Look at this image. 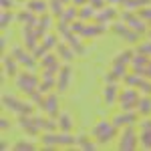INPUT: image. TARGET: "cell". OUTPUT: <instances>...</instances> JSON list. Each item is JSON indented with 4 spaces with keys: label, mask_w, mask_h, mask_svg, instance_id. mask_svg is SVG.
I'll use <instances>...</instances> for the list:
<instances>
[{
    "label": "cell",
    "mask_w": 151,
    "mask_h": 151,
    "mask_svg": "<svg viewBox=\"0 0 151 151\" xmlns=\"http://www.w3.org/2000/svg\"><path fill=\"white\" fill-rule=\"evenodd\" d=\"M40 35H38V30H36V24H22V42L26 48H30V50H35L38 45H40Z\"/></svg>",
    "instance_id": "obj_10"
},
{
    "label": "cell",
    "mask_w": 151,
    "mask_h": 151,
    "mask_svg": "<svg viewBox=\"0 0 151 151\" xmlns=\"http://www.w3.org/2000/svg\"><path fill=\"white\" fill-rule=\"evenodd\" d=\"M81 38H83L81 35H77V32H73V30H70V32H67V35L63 36V40H65V42H69L77 55H85V52H87V48H85V45H83Z\"/></svg>",
    "instance_id": "obj_19"
},
{
    "label": "cell",
    "mask_w": 151,
    "mask_h": 151,
    "mask_svg": "<svg viewBox=\"0 0 151 151\" xmlns=\"http://www.w3.org/2000/svg\"><path fill=\"white\" fill-rule=\"evenodd\" d=\"M14 83H16V89L18 91H22L26 97L30 93H35L38 91V85H40V77L35 75V70H22V73H18L16 77H14Z\"/></svg>",
    "instance_id": "obj_4"
},
{
    "label": "cell",
    "mask_w": 151,
    "mask_h": 151,
    "mask_svg": "<svg viewBox=\"0 0 151 151\" xmlns=\"http://www.w3.org/2000/svg\"><path fill=\"white\" fill-rule=\"evenodd\" d=\"M12 149H14V151H35V149H36V145L32 143V141L20 139V141H16V143L12 145Z\"/></svg>",
    "instance_id": "obj_35"
},
{
    "label": "cell",
    "mask_w": 151,
    "mask_h": 151,
    "mask_svg": "<svg viewBox=\"0 0 151 151\" xmlns=\"http://www.w3.org/2000/svg\"><path fill=\"white\" fill-rule=\"evenodd\" d=\"M149 38H151V28H149Z\"/></svg>",
    "instance_id": "obj_47"
},
{
    "label": "cell",
    "mask_w": 151,
    "mask_h": 151,
    "mask_svg": "<svg viewBox=\"0 0 151 151\" xmlns=\"http://www.w3.org/2000/svg\"><path fill=\"white\" fill-rule=\"evenodd\" d=\"M149 60H151V57H147V55H143V52H137V50H135V55H133V58H131L129 69L133 70V73L143 75L145 69H147V65H149Z\"/></svg>",
    "instance_id": "obj_18"
},
{
    "label": "cell",
    "mask_w": 151,
    "mask_h": 151,
    "mask_svg": "<svg viewBox=\"0 0 151 151\" xmlns=\"http://www.w3.org/2000/svg\"><path fill=\"white\" fill-rule=\"evenodd\" d=\"M65 2L63 0H48V12L52 14V16H57V18H60L63 16V12H65Z\"/></svg>",
    "instance_id": "obj_30"
},
{
    "label": "cell",
    "mask_w": 151,
    "mask_h": 151,
    "mask_svg": "<svg viewBox=\"0 0 151 151\" xmlns=\"http://www.w3.org/2000/svg\"><path fill=\"white\" fill-rule=\"evenodd\" d=\"M16 2H24V0H16Z\"/></svg>",
    "instance_id": "obj_48"
},
{
    "label": "cell",
    "mask_w": 151,
    "mask_h": 151,
    "mask_svg": "<svg viewBox=\"0 0 151 151\" xmlns=\"http://www.w3.org/2000/svg\"><path fill=\"white\" fill-rule=\"evenodd\" d=\"M18 127L22 129L24 133H28L30 137H38V135H42V129H40V125H38V119H36V115L32 113V115H18Z\"/></svg>",
    "instance_id": "obj_9"
},
{
    "label": "cell",
    "mask_w": 151,
    "mask_h": 151,
    "mask_svg": "<svg viewBox=\"0 0 151 151\" xmlns=\"http://www.w3.org/2000/svg\"><path fill=\"white\" fill-rule=\"evenodd\" d=\"M77 8H81V6H85V4H89V0H70Z\"/></svg>",
    "instance_id": "obj_44"
},
{
    "label": "cell",
    "mask_w": 151,
    "mask_h": 151,
    "mask_svg": "<svg viewBox=\"0 0 151 151\" xmlns=\"http://www.w3.org/2000/svg\"><path fill=\"white\" fill-rule=\"evenodd\" d=\"M26 8L30 12H35L36 16H42L48 12V2L47 0H28L26 2Z\"/></svg>",
    "instance_id": "obj_23"
},
{
    "label": "cell",
    "mask_w": 151,
    "mask_h": 151,
    "mask_svg": "<svg viewBox=\"0 0 151 151\" xmlns=\"http://www.w3.org/2000/svg\"><path fill=\"white\" fill-rule=\"evenodd\" d=\"M105 30H107V24L97 22V20H95L93 24L85 22V26H83V30L79 32V35H81L83 38H95V36H101Z\"/></svg>",
    "instance_id": "obj_17"
},
{
    "label": "cell",
    "mask_w": 151,
    "mask_h": 151,
    "mask_svg": "<svg viewBox=\"0 0 151 151\" xmlns=\"http://www.w3.org/2000/svg\"><path fill=\"white\" fill-rule=\"evenodd\" d=\"M121 20L125 24H129L133 30H137L139 35H147L149 32V22L145 18H141L139 12H133V10H129V8H125V10L121 12Z\"/></svg>",
    "instance_id": "obj_8"
},
{
    "label": "cell",
    "mask_w": 151,
    "mask_h": 151,
    "mask_svg": "<svg viewBox=\"0 0 151 151\" xmlns=\"http://www.w3.org/2000/svg\"><path fill=\"white\" fill-rule=\"evenodd\" d=\"M40 42H42V47L47 48V50H52V48L58 47V36L57 35H48V32H47V35L42 36Z\"/></svg>",
    "instance_id": "obj_33"
},
{
    "label": "cell",
    "mask_w": 151,
    "mask_h": 151,
    "mask_svg": "<svg viewBox=\"0 0 151 151\" xmlns=\"http://www.w3.org/2000/svg\"><path fill=\"white\" fill-rule=\"evenodd\" d=\"M40 143L47 149H55V147H73L77 145V137L70 135V131H45L40 135Z\"/></svg>",
    "instance_id": "obj_1"
},
{
    "label": "cell",
    "mask_w": 151,
    "mask_h": 151,
    "mask_svg": "<svg viewBox=\"0 0 151 151\" xmlns=\"http://www.w3.org/2000/svg\"><path fill=\"white\" fill-rule=\"evenodd\" d=\"M89 4H91V6H95L97 10H101V8H105L107 0H89Z\"/></svg>",
    "instance_id": "obj_42"
},
{
    "label": "cell",
    "mask_w": 151,
    "mask_h": 151,
    "mask_svg": "<svg viewBox=\"0 0 151 151\" xmlns=\"http://www.w3.org/2000/svg\"><path fill=\"white\" fill-rule=\"evenodd\" d=\"M137 52H143V55H147L151 57V40H145V42H137V48H135Z\"/></svg>",
    "instance_id": "obj_38"
},
{
    "label": "cell",
    "mask_w": 151,
    "mask_h": 151,
    "mask_svg": "<svg viewBox=\"0 0 151 151\" xmlns=\"http://www.w3.org/2000/svg\"><path fill=\"white\" fill-rule=\"evenodd\" d=\"M70 79H73V69H70V65H63L60 70H58V75H57V91L58 93L69 91Z\"/></svg>",
    "instance_id": "obj_15"
},
{
    "label": "cell",
    "mask_w": 151,
    "mask_h": 151,
    "mask_svg": "<svg viewBox=\"0 0 151 151\" xmlns=\"http://www.w3.org/2000/svg\"><path fill=\"white\" fill-rule=\"evenodd\" d=\"M14 2L16 0H0V6H2V10H12Z\"/></svg>",
    "instance_id": "obj_41"
},
{
    "label": "cell",
    "mask_w": 151,
    "mask_h": 151,
    "mask_svg": "<svg viewBox=\"0 0 151 151\" xmlns=\"http://www.w3.org/2000/svg\"><path fill=\"white\" fill-rule=\"evenodd\" d=\"M91 137H93L99 145H109L113 139H117V127L113 125V121L101 119L97 121L91 129Z\"/></svg>",
    "instance_id": "obj_2"
},
{
    "label": "cell",
    "mask_w": 151,
    "mask_h": 151,
    "mask_svg": "<svg viewBox=\"0 0 151 151\" xmlns=\"http://www.w3.org/2000/svg\"><path fill=\"white\" fill-rule=\"evenodd\" d=\"M139 99H141L139 89H135V87H125V89H121V93H119L117 105H119L123 111H137Z\"/></svg>",
    "instance_id": "obj_6"
},
{
    "label": "cell",
    "mask_w": 151,
    "mask_h": 151,
    "mask_svg": "<svg viewBox=\"0 0 151 151\" xmlns=\"http://www.w3.org/2000/svg\"><path fill=\"white\" fill-rule=\"evenodd\" d=\"M119 93L121 89L117 87V83H105V89H103V101L107 107H113V105L119 101Z\"/></svg>",
    "instance_id": "obj_16"
},
{
    "label": "cell",
    "mask_w": 151,
    "mask_h": 151,
    "mask_svg": "<svg viewBox=\"0 0 151 151\" xmlns=\"http://www.w3.org/2000/svg\"><path fill=\"white\" fill-rule=\"evenodd\" d=\"M113 32H115L117 36H121V38H125L127 42H131V45H137L139 42V38H141V35L137 32V30H133L129 24H125V22H115L113 26Z\"/></svg>",
    "instance_id": "obj_12"
},
{
    "label": "cell",
    "mask_w": 151,
    "mask_h": 151,
    "mask_svg": "<svg viewBox=\"0 0 151 151\" xmlns=\"http://www.w3.org/2000/svg\"><path fill=\"white\" fill-rule=\"evenodd\" d=\"M38 63H40L42 75H55V77H57L58 70H60V60H58V55L50 52V50H48V52L40 58Z\"/></svg>",
    "instance_id": "obj_11"
},
{
    "label": "cell",
    "mask_w": 151,
    "mask_h": 151,
    "mask_svg": "<svg viewBox=\"0 0 151 151\" xmlns=\"http://www.w3.org/2000/svg\"><path fill=\"white\" fill-rule=\"evenodd\" d=\"M117 14H119V12H117V6H115V4H111V6H105V8H101V10H97L95 20H97V22L107 24V22H111Z\"/></svg>",
    "instance_id": "obj_21"
},
{
    "label": "cell",
    "mask_w": 151,
    "mask_h": 151,
    "mask_svg": "<svg viewBox=\"0 0 151 151\" xmlns=\"http://www.w3.org/2000/svg\"><path fill=\"white\" fill-rule=\"evenodd\" d=\"M16 20H18L20 24H36V22H38L36 14H35V12H30L28 8L22 10V12H18V14H16Z\"/></svg>",
    "instance_id": "obj_29"
},
{
    "label": "cell",
    "mask_w": 151,
    "mask_h": 151,
    "mask_svg": "<svg viewBox=\"0 0 151 151\" xmlns=\"http://www.w3.org/2000/svg\"><path fill=\"white\" fill-rule=\"evenodd\" d=\"M10 55L16 58L22 67H26L28 70H35L36 67L40 65V63H38V58L32 55V50H30V48H26V47H20V45H14V47L10 48Z\"/></svg>",
    "instance_id": "obj_7"
},
{
    "label": "cell",
    "mask_w": 151,
    "mask_h": 151,
    "mask_svg": "<svg viewBox=\"0 0 151 151\" xmlns=\"http://www.w3.org/2000/svg\"><path fill=\"white\" fill-rule=\"evenodd\" d=\"M42 111H45V115L55 117V119L60 115V99H58L57 93H52V91L47 93V97H45V105H42Z\"/></svg>",
    "instance_id": "obj_14"
},
{
    "label": "cell",
    "mask_w": 151,
    "mask_h": 151,
    "mask_svg": "<svg viewBox=\"0 0 151 151\" xmlns=\"http://www.w3.org/2000/svg\"><path fill=\"white\" fill-rule=\"evenodd\" d=\"M147 129H151V115L141 117V123H139V131H147Z\"/></svg>",
    "instance_id": "obj_39"
},
{
    "label": "cell",
    "mask_w": 151,
    "mask_h": 151,
    "mask_svg": "<svg viewBox=\"0 0 151 151\" xmlns=\"http://www.w3.org/2000/svg\"><path fill=\"white\" fill-rule=\"evenodd\" d=\"M139 143H141L143 149H151V129L139 131Z\"/></svg>",
    "instance_id": "obj_37"
},
{
    "label": "cell",
    "mask_w": 151,
    "mask_h": 151,
    "mask_svg": "<svg viewBox=\"0 0 151 151\" xmlns=\"http://www.w3.org/2000/svg\"><path fill=\"white\" fill-rule=\"evenodd\" d=\"M63 2H65V4H67V2H70V0H63Z\"/></svg>",
    "instance_id": "obj_46"
},
{
    "label": "cell",
    "mask_w": 151,
    "mask_h": 151,
    "mask_svg": "<svg viewBox=\"0 0 151 151\" xmlns=\"http://www.w3.org/2000/svg\"><path fill=\"white\" fill-rule=\"evenodd\" d=\"M57 50V55H58V58H63L65 63H70L73 58H75V50H73V47H70L69 42H58V47L55 48Z\"/></svg>",
    "instance_id": "obj_24"
},
{
    "label": "cell",
    "mask_w": 151,
    "mask_h": 151,
    "mask_svg": "<svg viewBox=\"0 0 151 151\" xmlns=\"http://www.w3.org/2000/svg\"><path fill=\"white\" fill-rule=\"evenodd\" d=\"M0 127H2V129H4V131H6V129L10 127V121H8L6 117H4V119H0Z\"/></svg>",
    "instance_id": "obj_43"
},
{
    "label": "cell",
    "mask_w": 151,
    "mask_h": 151,
    "mask_svg": "<svg viewBox=\"0 0 151 151\" xmlns=\"http://www.w3.org/2000/svg\"><path fill=\"white\" fill-rule=\"evenodd\" d=\"M38 91L47 95L50 91H57V77L55 75H42L40 77V85H38Z\"/></svg>",
    "instance_id": "obj_22"
},
{
    "label": "cell",
    "mask_w": 151,
    "mask_h": 151,
    "mask_svg": "<svg viewBox=\"0 0 151 151\" xmlns=\"http://www.w3.org/2000/svg\"><path fill=\"white\" fill-rule=\"evenodd\" d=\"M12 20H16V16L12 14V10H2V16H0V26H2V30L8 28L12 24Z\"/></svg>",
    "instance_id": "obj_36"
},
{
    "label": "cell",
    "mask_w": 151,
    "mask_h": 151,
    "mask_svg": "<svg viewBox=\"0 0 151 151\" xmlns=\"http://www.w3.org/2000/svg\"><path fill=\"white\" fill-rule=\"evenodd\" d=\"M79 18V8L73 4V6H69V8H65V12H63V16H60V20H65V22H75Z\"/></svg>",
    "instance_id": "obj_32"
},
{
    "label": "cell",
    "mask_w": 151,
    "mask_h": 151,
    "mask_svg": "<svg viewBox=\"0 0 151 151\" xmlns=\"http://www.w3.org/2000/svg\"><path fill=\"white\" fill-rule=\"evenodd\" d=\"M50 24H52V14H50V12H48V14H42V16L38 18V22H36V30H38L40 38H42V36L48 32Z\"/></svg>",
    "instance_id": "obj_27"
},
{
    "label": "cell",
    "mask_w": 151,
    "mask_h": 151,
    "mask_svg": "<svg viewBox=\"0 0 151 151\" xmlns=\"http://www.w3.org/2000/svg\"><path fill=\"white\" fill-rule=\"evenodd\" d=\"M141 143H139V131L135 129V125H127L123 127L121 135L117 137V147L119 151H133L137 149Z\"/></svg>",
    "instance_id": "obj_5"
},
{
    "label": "cell",
    "mask_w": 151,
    "mask_h": 151,
    "mask_svg": "<svg viewBox=\"0 0 151 151\" xmlns=\"http://www.w3.org/2000/svg\"><path fill=\"white\" fill-rule=\"evenodd\" d=\"M18 65H20V63L12 57V55H4V57H2V70H4V75L10 77V79L18 75Z\"/></svg>",
    "instance_id": "obj_20"
},
{
    "label": "cell",
    "mask_w": 151,
    "mask_h": 151,
    "mask_svg": "<svg viewBox=\"0 0 151 151\" xmlns=\"http://www.w3.org/2000/svg\"><path fill=\"white\" fill-rule=\"evenodd\" d=\"M95 14H97V8L95 6H91V4H85V6H81L79 8V18L81 20H95Z\"/></svg>",
    "instance_id": "obj_31"
},
{
    "label": "cell",
    "mask_w": 151,
    "mask_h": 151,
    "mask_svg": "<svg viewBox=\"0 0 151 151\" xmlns=\"http://www.w3.org/2000/svg\"><path fill=\"white\" fill-rule=\"evenodd\" d=\"M143 77L151 79V60H149V65H147V69H145V73H143Z\"/></svg>",
    "instance_id": "obj_45"
},
{
    "label": "cell",
    "mask_w": 151,
    "mask_h": 151,
    "mask_svg": "<svg viewBox=\"0 0 151 151\" xmlns=\"http://www.w3.org/2000/svg\"><path fill=\"white\" fill-rule=\"evenodd\" d=\"M137 113H139L141 117L151 115V95H141L139 103H137Z\"/></svg>",
    "instance_id": "obj_28"
},
{
    "label": "cell",
    "mask_w": 151,
    "mask_h": 151,
    "mask_svg": "<svg viewBox=\"0 0 151 151\" xmlns=\"http://www.w3.org/2000/svg\"><path fill=\"white\" fill-rule=\"evenodd\" d=\"M45 97H47V95L42 93V91H35V93H30V95H28L30 103L35 105V107H38L40 111H42V105H45Z\"/></svg>",
    "instance_id": "obj_34"
},
{
    "label": "cell",
    "mask_w": 151,
    "mask_h": 151,
    "mask_svg": "<svg viewBox=\"0 0 151 151\" xmlns=\"http://www.w3.org/2000/svg\"><path fill=\"white\" fill-rule=\"evenodd\" d=\"M139 14H141V18H145V20H147V22L151 24V8H147V6H143V8L139 10Z\"/></svg>",
    "instance_id": "obj_40"
},
{
    "label": "cell",
    "mask_w": 151,
    "mask_h": 151,
    "mask_svg": "<svg viewBox=\"0 0 151 151\" xmlns=\"http://www.w3.org/2000/svg\"><path fill=\"white\" fill-rule=\"evenodd\" d=\"M2 105H4L6 111H12L16 115H32L35 113V105L30 103V99L28 101H22L16 95H10V93L2 95Z\"/></svg>",
    "instance_id": "obj_3"
},
{
    "label": "cell",
    "mask_w": 151,
    "mask_h": 151,
    "mask_svg": "<svg viewBox=\"0 0 151 151\" xmlns=\"http://www.w3.org/2000/svg\"><path fill=\"white\" fill-rule=\"evenodd\" d=\"M139 113L137 111H123L121 109V113H117L111 121H113V125H115L117 129H123V127H127V125H135L137 121H139Z\"/></svg>",
    "instance_id": "obj_13"
},
{
    "label": "cell",
    "mask_w": 151,
    "mask_h": 151,
    "mask_svg": "<svg viewBox=\"0 0 151 151\" xmlns=\"http://www.w3.org/2000/svg\"><path fill=\"white\" fill-rule=\"evenodd\" d=\"M97 145H99V143H97L93 137H89V135H79V137H77V147L83 149V151H95Z\"/></svg>",
    "instance_id": "obj_26"
},
{
    "label": "cell",
    "mask_w": 151,
    "mask_h": 151,
    "mask_svg": "<svg viewBox=\"0 0 151 151\" xmlns=\"http://www.w3.org/2000/svg\"><path fill=\"white\" fill-rule=\"evenodd\" d=\"M57 121H58V129H60V131H70V129L75 127V119H73V115L67 113V111H60V115L57 117Z\"/></svg>",
    "instance_id": "obj_25"
}]
</instances>
